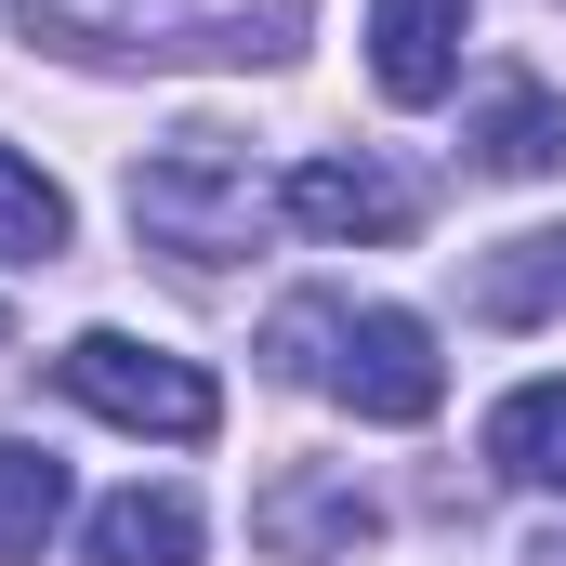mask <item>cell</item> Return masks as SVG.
Listing matches in <instances>:
<instances>
[{
	"instance_id": "obj_1",
	"label": "cell",
	"mask_w": 566,
	"mask_h": 566,
	"mask_svg": "<svg viewBox=\"0 0 566 566\" xmlns=\"http://www.w3.org/2000/svg\"><path fill=\"white\" fill-rule=\"evenodd\" d=\"M264 356L290 382L343 396L356 422H434V396H448V356H434V329L409 303H329V290H303V303H277Z\"/></svg>"
},
{
	"instance_id": "obj_2",
	"label": "cell",
	"mask_w": 566,
	"mask_h": 566,
	"mask_svg": "<svg viewBox=\"0 0 566 566\" xmlns=\"http://www.w3.org/2000/svg\"><path fill=\"white\" fill-rule=\"evenodd\" d=\"M27 40L53 53H290L303 0H13Z\"/></svg>"
},
{
	"instance_id": "obj_3",
	"label": "cell",
	"mask_w": 566,
	"mask_h": 566,
	"mask_svg": "<svg viewBox=\"0 0 566 566\" xmlns=\"http://www.w3.org/2000/svg\"><path fill=\"white\" fill-rule=\"evenodd\" d=\"M264 211H277V198H264V171H251L224 133H185V145H158V158L133 171V224L171 251V264H198V277H211V264H238V251L264 238Z\"/></svg>"
},
{
	"instance_id": "obj_4",
	"label": "cell",
	"mask_w": 566,
	"mask_h": 566,
	"mask_svg": "<svg viewBox=\"0 0 566 566\" xmlns=\"http://www.w3.org/2000/svg\"><path fill=\"white\" fill-rule=\"evenodd\" d=\"M53 382L93 409V422H133V434H171V448H198V434L224 422V396H211V369L198 356H171V343H133V329H80L66 356H53Z\"/></svg>"
},
{
	"instance_id": "obj_5",
	"label": "cell",
	"mask_w": 566,
	"mask_h": 566,
	"mask_svg": "<svg viewBox=\"0 0 566 566\" xmlns=\"http://www.w3.org/2000/svg\"><path fill=\"white\" fill-rule=\"evenodd\" d=\"M277 211L303 238H409V224H422V185L382 171V158H303L277 185Z\"/></svg>"
},
{
	"instance_id": "obj_6",
	"label": "cell",
	"mask_w": 566,
	"mask_h": 566,
	"mask_svg": "<svg viewBox=\"0 0 566 566\" xmlns=\"http://www.w3.org/2000/svg\"><path fill=\"white\" fill-rule=\"evenodd\" d=\"M461 40H474V0H369V80H382V106H434L461 80Z\"/></svg>"
},
{
	"instance_id": "obj_7",
	"label": "cell",
	"mask_w": 566,
	"mask_h": 566,
	"mask_svg": "<svg viewBox=\"0 0 566 566\" xmlns=\"http://www.w3.org/2000/svg\"><path fill=\"white\" fill-rule=\"evenodd\" d=\"M474 171H488V185L566 171V93H554V80H501V93L474 106Z\"/></svg>"
},
{
	"instance_id": "obj_8",
	"label": "cell",
	"mask_w": 566,
	"mask_h": 566,
	"mask_svg": "<svg viewBox=\"0 0 566 566\" xmlns=\"http://www.w3.org/2000/svg\"><path fill=\"white\" fill-rule=\"evenodd\" d=\"M369 527H382V514H369L343 474H290L277 501H264V554L277 566H343V554H369Z\"/></svg>"
},
{
	"instance_id": "obj_9",
	"label": "cell",
	"mask_w": 566,
	"mask_h": 566,
	"mask_svg": "<svg viewBox=\"0 0 566 566\" xmlns=\"http://www.w3.org/2000/svg\"><path fill=\"white\" fill-rule=\"evenodd\" d=\"M93 566H198V501L185 488H119V501H93Z\"/></svg>"
},
{
	"instance_id": "obj_10",
	"label": "cell",
	"mask_w": 566,
	"mask_h": 566,
	"mask_svg": "<svg viewBox=\"0 0 566 566\" xmlns=\"http://www.w3.org/2000/svg\"><path fill=\"white\" fill-rule=\"evenodd\" d=\"M488 474L514 488H566V382H514L488 409Z\"/></svg>"
},
{
	"instance_id": "obj_11",
	"label": "cell",
	"mask_w": 566,
	"mask_h": 566,
	"mask_svg": "<svg viewBox=\"0 0 566 566\" xmlns=\"http://www.w3.org/2000/svg\"><path fill=\"white\" fill-rule=\"evenodd\" d=\"M474 303H488L501 329H541V316H566V224H541V238H501V251L474 264Z\"/></svg>"
},
{
	"instance_id": "obj_12",
	"label": "cell",
	"mask_w": 566,
	"mask_h": 566,
	"mask_svg": "<svg viewBox=\"0 0 566 566\" xmlns=\"http://www.w3.org/2000/svg\"><path fill=\"white\" fill-rule=\"evenodd\" d=\"M66 238H80L66 185H53L40 158H13V145H0V264H53Z\"/></svg>"
},
{
	"instance_id": "obj_13",
	"label": "cell",
	"mask_w": 566,
	"mask_h": 566,
	"mask_svg": "<svg viewBox=\"0 0 566 566\" xmlns=\"http://www.w3.org/2000/svg\"><path fill=\"white\" fill-rule=\"evenodd\" d=\"M53 527H66V461L53 448H0V566H40Z\"/></svg>"
},
{
	"instance_id": "obj_14",
	"label": "cell",
	"mask_w": 566,
	"mask_h": 566,
	"mask_svg": "<svg viewBox=\"0 0 566 566\" xmlns=\"http://www.w3.org/2000/svg\"><path fill=\"white\" fill-rule=\"evenodd\" d=\"M527 566H566V527H541V541H527Z\"/></svg>"
}]
</instances>
